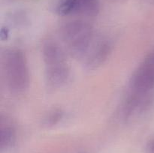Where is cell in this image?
Masks as SVG:
<instances>
[{"label":"cell","mask_w":154,"mask_h":153,"mask_svg":"<svg viewBox=\"0 0 154 153\" xmlns=\"http://www.w3.org/2000/svg\"><path fill=\"white\" fill-rule=\"evenodd\" d=\"M5 81L11 93L20 94L29 88V70L25 54L17 48H9L2 55Z\"/></svg>","instance_id":"obj_3"},{"label":"cell","mask_w":154,"mask_h":153,"mask_svg":"<svg viewBox=\"0 0 154 153\" xmlns=\"http://www.w3.org/2000/svg\"><path fill=\"white\" fill-rule=\"evenodd\" d=\"M45 78L51 88H61L69 82L71 69L63 48L55 40H48L42 46Z\"/></svg>","instance_id":"obj_2"},{"label":"cell","mask_w":154,"mask_h":153,"mask_svg":"<svg viewBox=\"0 0 154 153\" xmlns=\"http://www.w3.org/2000/svg\"><path fill=\"white\" fill-rule=\"evenodd\" d=\"M113 43L110 38L96 35L82 62L87 70H96L107 61L112 52Z\"/></svg>","instance_id":"obj_5"},{"label":"cell","mask_w":154,"mask_h":153,"mask_svg":"<svg viewBox=\"0 0 154 153\" xmlns=\"http://www.w3.org/2000/svg\"><path fill=\"white\" fill-rule=\"evenodd\" d=\"M146 153H154V138L148 141L146 145Z\"/></svg>","instance_id":"obj_9"},{"label":"cell","mask_w":154,"mask_h":153,"mask_svg":"<svg viewBox=\"0 0 154 153\" xmlns=\"http://www.w3.org/2000/svg\"><path fill=\"white\" fill-rule=\"evenodd\" d=\"M63 118V112L60 110H54L49 114L45 118V123L48 125H54L61 120Z\"/></svg>","instance_id":"obj_8"},{"label":"cell","mask_w":154,"mask_h":153,"mask_svg":"<svg viewBox=\"0 0 154 153\" xmlns=\"http://www.w3.org/2000/svg\"><path fill=\"white\" fill-rule=\"evenodd\" d=\"M146 1L149 3H151V4H154V0H146Z\"/></svg>","instance_id":"obj_10"},{"label":"cell","mask_w":154,"mask_h":153,"mask_svg":"<svg viewBox=\"0 0 154 153\" xmlns=\"http://www.w3.org/2000/svg\"><path fill=\"white\" fill-rule=\"evenodd\" d=\"M61 37L71 56L82 60L96 35L91 24L84 20H74L63 26Z\"/></svg>","instance_id":"obj_4"},{"label":"cell","mask_w":154,"mask_h":153,"mask_svg":"<svg viewBox=\"0 0 154 153\" xmlns=\"http://www.w3.org/2000/svg\"><path fill=\"white\" fill-rule=\"evenodd\" d=\"M17 132L13 123L6 117L1 118L0 122V151H8L14 146Z\"/></svg>","instance_id":"obj_7"},{"label":"cell","mask_w":154,"mask_h":153,"mask_svg":"<svg viewBox=\"0 0 154 153\" xmlns=\"http://www.w3.org/2000/svg\"><path fill=\"white\" fill-rule=\"evenodd\" d=\"M100 11L99 0H60L57 12L60 16L93 17Z\"/></svg>","instance_id":"obj_6"},{"label":"cell","mask_w":154,"mask_h":153,"mask_svg":"<svg viewBox=\"0 0 154 153\" xmlns=\"http://www.w3.org/2000/svg\"><path fill=\"white\" fill-rule=\"evenodd\" d=\"M154 102V48L132 74L123 103L132 109L147 111Z\"/></svg>","instance_id":"obj_1"}]
</instances>
